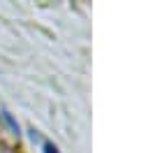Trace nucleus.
<instances>
[{"instance_id": "obj_1", "label": "nucleus", "mask_w": 148, "mask_h": 153, "mask_svg": "<svg viewBox=\"0 0 148 153\" xmlns=\"http://www.w3.org/2000/svg\"><path fill=\"white\" fill-rule=\"evenodd\" d=\"M2 118H5V121L9 123V128H12L14 132H18V125H16V121H14V118H12V116H9L7 111H2Z\"/></svg>"}, {"instance_id": "obj_2", "label": "nucleus", "mask_w": 148, "mask_h": 153, "mask_svg": "<svg viewBox=\"0 0 148 153\" xmlns=\"http://www.w3.org/2000/svg\"><path fill=\"white\" fill-rule=\"evenodd\" d=\"M44 153H60V151H58L51 142H46V144H44Z\"/></svg>"}]
</instances>
